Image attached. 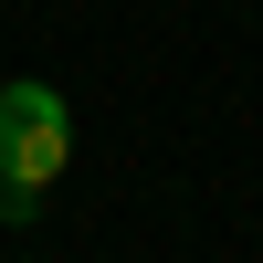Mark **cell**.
<instances>
[{"label":"cell","instance_id":"1","mask_svg":"<svg viewBox=\"0 0 263 263\" xmlns=\"http://www.w3.org/2000/svg\"><path fill=\"white\" fill-rule=\"evenodd\" d=\"M63 158H74V116H63L53 84H0V179H11V211H32L42 190L63 179Z\"/></svg>","mask_w":263,"mask_h":263}]
</instances>
